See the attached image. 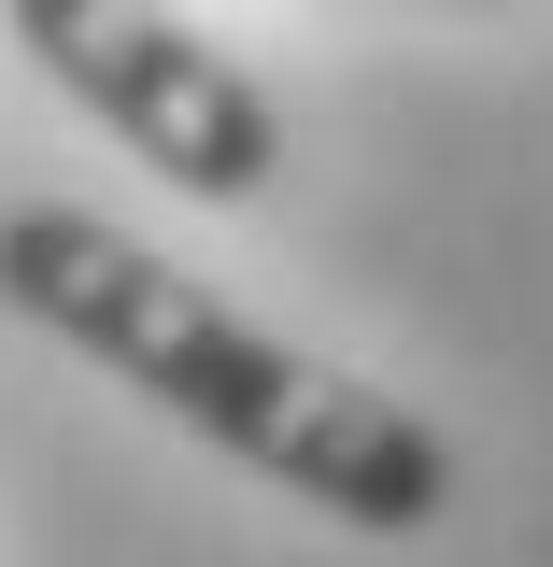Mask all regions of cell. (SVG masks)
Wrapping results in <instances>:
<instances>
[{
  "label": "cell",
  "mask_w": 553,
  "mask_h": 567,
  "mask_svg": "<svg viewBox=\"0 0 553 567\" xmlns=\"http://www.w3.org/2000/svg\"><path fill=\"white\" fill-rule=\"evenodd\" d=\"M0 312H29L43 341H71L129 398H156L185 440L242 454L256 483H284L298 511H327L355 539H426L454 511V440L426 412H398L383 383H355L270 327H242L199 270H171L114 213H71V199L0 213Z\"/></svg>",
  "instance_id": "cell-1"
},
{
  "label": "cell",
  "mask_w": 553,
  "mask_h": 567,
  "mask_svg": "<svg viewBox=\"0 0 553 567\" xmlns=\"http://www.w3.org/2000/svg\"><path fill=\"white\" fill-rule=\"evenodd\" d=\"M0 29L58 71L156 185H185V199H213V213L270 199L284 114L256 100V71L227 58V43H199L171 0H0Z\"/></svg>",
  "instance_id": "cell-2"
}]
</instances>
